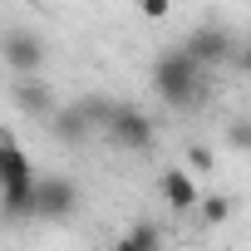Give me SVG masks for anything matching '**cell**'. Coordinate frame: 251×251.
I'll use <instances>...</instances> for the list:
<instances>
[{
  "mask_svg": "<svg viewBox=\"0 0 251 251\" xmlns=\"http://www.w3.org/2000/svg\"><path fill=\"white\" fill-rule=\"evenodd\" d=\"M0 59L10 64L15 79H35L45 69V40L30 25H10L5 35H0Z\"/></svg>",
  "mask_w": 251,
  "mask_h": 251,
  "instance_id": "cell-3",
  "label": "cell"
},
{
  "mask_svg": "<svg viewBox=\"0 0 251 251\" xmlns=\"http://www.w3.org/2000/svg\"><path fill=\"white\" fill-rule=\"evenodd\" d=\"M15 103L25 108V113H35V118H54L59 108H54V94L40 84V79H20L15 84Z\"/></svg>",
  "mask_w": 251,
  "mask_h": 251,
  "instance_id": "cell-8",
  "label": "cell"
},
{
  "mask_svg": "<svg viewBox=\"0 0 251 251\" xmlns=\"http://www.w3.org/2000/svg\"><path fill=\"white\" fill-rule=\"evenodd\" d=\"M231 64H236V69H241V74H251V45H241V50H236V59H231Z\"/></svg>",
  "mask_w": 251,
  "mask_h": 251,
  "instance_id": "cell-14",
  "label": "cell"
},
{
  "mask_svg": "<svg viewBox=\"0 0 251 251\" xmlns=\"http://www.w3.org/2000/svg\"><path fill=\"white\" fill-rule=\"evenodd\" d=\"M187 163H192L197 173H207V168H212V153H207L202 143H192V148H187Z\"/></svg>",
  "mask_w": 251,
  "mask_h": 251,
  "instance_id": "cell-13",
  "label": "cell"
},
{
  "mask_svg": "<svg viewBox=\"0 0 251 251\" xmlns=\"http://www.w3.org/2000/svg\"><path fill=\"white\" fill-rule=\"evenodd\" d=\"M182 50H187L202 69H212V64H231V59H236V45H231L226 25H217V20L192 25V30H187V40H182Z\"/></svg>",
  "mask_w": 251,
  "mask_h": 251,
  "instance_id": "cell-4",
  "label": "cell"
},
{
  "mask_svg": "<svg viewBox=\"0 0 251 251\" xmlns=\"http://www.w3.org/2000/svg\"><path fill=\"white\" fill-rule=\"evenodd\" d=\"M158 187H163V202L173 207V212H182V217H192L197 212V182H192V173L187 168H168L163 177H158Z\"/></svg>",
  "mask_w": 251,
  "mask_h": 251,
  "instance_id": "cell-6",
  "label": "cell"
},
{
  "mask_svg": "<svg viewBox=\"0 0 251 251\" xmlns=\"http://www.w3.org/2000/svg\"><path fill=\"white\" fill-rule=\"evenodd\" d=\"M74 212H79V182L40 177V187H35V222H69Z\"/></svg>",
  "mask_w": 251,
  "mask_h": 251,
  "instance_id": "cell-5",
  "label": "cell"
},
{
  "mask_svg": "<svg viewBox=\"0 0 251 251\" xmlns=\"http://www.w3.org/2000/svg\"><path fill=\"white\" fill-rule=\"evenodd\" d=\"M202 64L182 50V45H173V50H163L158 59H153V89H158V99L163 103H173V108H197V99H202Z\"/></svg>",
  "mask_w": 251,
  "mask_h": 251,
  "instance_id": "cell-1",
  "label": "cell"
},
{
  "mask_svg": "<svg viewBox=\"0 0 251 251\" xmlns=\"http://www.w3.org/2000/svg\"><path fill=\"white\" fill-rule=\"evenodd\" d=\"M226 143L236 153H251V118H231L226 123Z\"/></svg>",
  "mask_w": 251,
  "mask_h": 251,
  "instance_id": "cell-11",
  "label": "cell"
},
{
  "mask_svg": "<svg viewBox=\"0 0 251 251\" xmlns=\"http://www.w3.org/2000/svg\"><path fill=\"white\" fill-rule=\"evenodd\" d=\"M50 123H54V133H59L69 148H84V143H89V133H94V118H89V108H84L79 99H74V103H64Z\"/></svg>",
  "mask_w": 251,
  "mask_h": 251,
  "instance_id": "cell-7",
  "label": "cell"
},
{
  "mask_svg": "<svg viewBox=\"0 0 251 251\" xmlns=\"http://www.w3.org/2000/svg\"><path fill=\"white\" fill-rule=\"evenodd\" d=\"M138 10H143V20H168L173 0H138Z\"/></svg>",
  "mask_w": 251,
  "mask_h": 251,
  "instance_id": "cell-12",
  "label": "cell"
},
{
  "mask_svg": "<svg viewBox=\"0 0 251 251\" xmlns=\"http://www.w3.org/2000/svg\"><path fill=\"white\" fill-rule=\"evenodd\" d=\"M103 133H108V143H113L118 153H148L153 138H158L153 118H148L138 103H123V99H118V108H113V118H108Z\"/></svg>",
  "mask_w": 251,
  "mask_h": 251,
  "instance_id": "cell-2",
  "label": "cell"
},
{
  "mask_svg": "<svg viewBox=\"0 0 251 251\" xmlns=\"http://www.w3.org/2000/svg\"><path fill=\"white\" fill-rule=\"evenodd\" d=\"M113 251H138V246H133V241H128V231H123V236H118V241H113Z\"/></svg>",
  "mask_w": 251,
  "mask_h": 251,
  "instance_id": "cell-15",
  "label": "cell"
},
{
  "mask_svg": "<svg viewBox=\"0 0 251 251\" xmlns=\"http://www.w3.org/2000/svg\"><path fill=\"white\" fill-rule=\"evenodd\" d=\"M197 226H222L226 217H231V197H222V192H212V197H202L197 202Z\"/></svg>",
  "mask_w": 251,
  "mask_h": 251,
  "instance_id": "cell-9",
  "label": "cell"
},
{
  "mask_svg": "<svg viewBox=\"0 0 251 251\" xmlns=\"http://www.w3.org/2000/svg\"><path fill=\"white\" fill-rule=\"evenodd\" d=\"M5 143H10V138H5V133H0V148H5Z\"/></svg>",
  "mask_w": 251,
  "mask_h": 251,
  "instance_id": "cell-16",
  "label": "cell"
},
{
  "mask_svg": "<svg viewBox=\"0 0 251 251\" xmlns=\"http://www.w3.org/2000/svg\"><path fill=\"white\" fill-rule=\"evenodd\" d=\"M128 241H133L138 251H163V226L148 222V217H138V222L128 226Z\"/></svg>",
  "mask_w": 251,
  "mask_h": 251,
  "instance_id": "cell-10",
  "label": "cell"
}]
</instances>
